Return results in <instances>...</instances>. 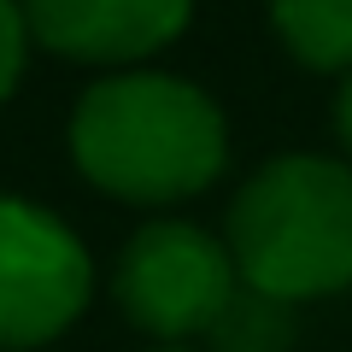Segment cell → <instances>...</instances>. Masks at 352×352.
I'll use <instances>...</instances> for the list:
<instances>
[{
    "mask_svg": "<svg viewBox=\"0 0 352 352\" xmlns=\"http://www.w3.org/2000/svg\"><path fill=\"white\" fill-rule=\"evenodd\" d=\"M71 159L124 206H176L229 164L223 106L170 71H112L71 106Z\"/></svg>",
    "mask_w": 352,
    "mask_h": 352,
    "instance_id": "cell-1",
    "label": "cell"
},
{
    "mask_svg": "<svg viewBox=\"0 0 352 352\" xmlns=\"http://www.w3.org/2000/svg\"><path fill=\"white\" fill-rule=\"evenodd\" d=\"M235 282L270 300H329L352 288V164L282 153L235 188L223 212Z\"/></svg>",
    "mask_w": 352,
    "mask_h": 352,
    "instance_id": "cell-2",
    "label": "cell"
},
{
    "mask_svg": "<svg viewBox=\"0 0 352 352\" xmlns=\"http://www.w3.org/2000/svg\"><path fill=\"white\" fill-rule=\"evenodd\" d=\"M270 24L305 71H352V0H270Z\"/></svg>",
    "mask_w": 352,
    "mask_h": 352,
    "instance_id": "cell-6",
    "label": "cell"
},
{
    "mask_svg": "<svg viewBox=\"0 0 352 352\" xmlns=\"http://www.w3.org/2000/svg\"><path fill=\"white\" fill-rule=\"evenodd\" d=\"M206 340H212V352H294L300 323H294L288 300H270V294L235 282V294L217 311V323L206 329Z\"/></svg>",
    "mask_w": 352,
    "mask_h": 352,
    "instance_id": "cell-7",
    "label": "cell"
},
{
    "mask_svg": "<svg viewBox=\"0 0 352 352\" xmlns=\"http://www.w3.org/2000/svg\"><path fill=\"white\" fill-rule=\"evenodd\" d=\"M147 352H194L188 340H159V346H147Z\"/></svg>",
    "mask_w": 352,
    "mask_h": 352,
    "instance_id": "cell-10",
    "label": "cell"
},
{
    "mask_svg": "<svg viewBox=\"0 0 352 352\" xmlns=\"http://www.w3.org/2000/svg\"><path fill=\"white\" fill-rule=\"evenodd\" d=\"M335 129H340V141H346V153H352V71H346V82H340V94H335Z\"/></svg>",
    "mask_w": 352,
    "mask_h": 352,
    "instance_id": "cell-9",
    "label": "cell"
},
{
    "mask_svg": "<svg viewBox=\"0 0 352 352\" xmlns=\"http://www.w3.org/2000/svg\"><path fill=\"white\" fill-rule=\"evenodd\" d=\"M24 53H30L24 12H18V0H0V100H6L18 88V76H24Z\"/></svg>",
    "mask_w": 352,
    "mask_h": 352,
    "instance_id": "cell-8",
    "label": "cell"
},
{
    "mask_svg": "<svg viewBox=\"0 0 352 352\" xmlns=\"http://www.w3.org/2000/svg\"><path fill=\"white\" fill-rule=\"evenodd\" d=\"M94 294L88 247L47 206L0 194V352L59 340Z\"/></svg>",
    "mask_w": 352,
    "mask_h": 352,
    "instance_id": "cell-4",
    "label": "cell"
},
{
    "mask_svg": "<svg viewBox=\"0 0 352 352\" xmlns=\"http://www.w3.org/2000/svg\"><path fill=\"white\" fill-rule=\"evenodd\" d=\"M18 12L36 47L76 65L129 71L188 30L194 0H18Z\"/></svg>",
    "mask_w": 352,
    "mask_h": 352,
    "instance_id": "cell-5",
    "label": "cell"
},
{
    "mask_svg": "<svg viewBox=\"0 0 352 352\" xmlns=\"http://www.w3.org/2000/svg\"><path fill=\"white\" fill-rule=\"evenodd\" d=\"M124 317L153 340H194L217 323L235 294L229 247L188 217H153L124 241L112 270Z\"/></svg>",
    "mask_w": 352,
    "mask_h": 352,
    "instance_id": "cell-3",
    "label": "cell"
}]
</instances>
